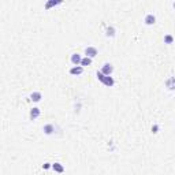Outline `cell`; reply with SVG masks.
Wrapping results in <instances>:
<instances>
[{
  "label": "cell",
  "mask_w": 175,
  "mask_h": 175,
  "mask_svg": "<svg viewBox=\"0 0 175 175\" xmlns=\"http://www.w3.org/2000/svg\"><path fill=\"white\" fill-rule=\"evenodd\" d=\"M96 75H97V79H99L100 82H103L106 86H114L115 81H114V78H112V77L104 75L101 71H97V74H96Z\"/></svg>",
  "instance_id": "cell-1"
},
{
  "label": "cell",
  "mask_w": 175,
  "mask_h": 175,
  "mask_svg": "<svg viewBox=\"0 0 175 175\" xmlns=\"http://www.w3.org/2000/svg\"><path fill=\"white\" fill-rule=\"evenodd\" d=\"M97 53H99V51H97V48H94V47H86V48H85V55H86L88 58H90V59H93Z\"/></svg>",
  "instance_id": "cell-2"
},
{
  "label": "cell",
  "mask_w": 175,
  "mask_h": 175,
  "mask_svg": "<svg viewBox=\"0 0 175 175\" xmlns=\"http://www.w3.org/2000/svg\"><path fill=\"white\" fill-rule=\"evenodd\" d=\"M101 73L107 77H111V74L114 73V67H112V64H109V63H106L104 66H103V69H101Z\"/></svg>",
  "instance_id": "cell-3"
},
{
  "label": "cell",
  "mask_w": 175,
  "mask_h": 175,
  "mask_svg": "<svg viewBox=\"0 0 175 175\" xmlns=\"http://www.w3.org/2000/svg\"><path fill=\"white\" fill-rule=\"evenodd\" d=\"M84 73V67L82 66H74L70 69V74L71 75H81Z\"/></svg>",
  "instance_id": "cell-4"
},
{
  "label": "cell",
  "mask_w": 175,
  "mask_h": 175,
  "mask_svg": "<svg viewBox=\"0 0 175 175\" xmlns=\"http://www.w3.org/2000/svg\"><path fill=\"white\" fill-rule=\"evenodd\" d=\"M144 22H145V25H148V26H152V25L156 23V16L153 15V14H148V15L145 16Z\"/></svg>",
  "instance_id": "cell-5"
},
{
  "label": "cell",
  "mask_w": 175,
  "mask_h": 175,
  "mask_svg": "<svg viewBox=\"0 0 175 175\" xmlns=\"http://www.w3.org/2000/svg\"><path fill=\"white\" fill-rule=\"evenodd\" d=\"M40 114H41V111H40V108L38 107H33L30 109V119L31 121H34V119H37L38 116H40Z\"/></svg>",
  "instance_id": "cell-6"
},
{
  "label": "cell",
  "mask_w": 175,
  "mask_h": 175,
  "mask_svg": "<svg viewBox=\"0 0 175 175\" xmlns=\"http://www.w3.org/2000/svg\"><path fill=\"white\" fill-rule=\"evenodd\" d=\"M71 63L74 64V66H78V64H81V60H82V58H81V55L79 53H73L71 55Z\"/></svg>",
  "instance_id": "cell-7"
},
{
  "label": "cell",
  "mask_w": 175,
  "mask_h": 175,
  "mask_svg": "<svg viewBox=\"0 0 175 175\" xmlns=\"http://www.w3.org/2000/svg\"><path fill=\"white\" fill-rule=\"evenodd\" d=\"M43 131L45 133L47 136H51V134H53V131H55V126L51 125V123H48V125H45V126L43 127Z\"/></svg>",
  "instance_id": "cell-8"
},
{
  "label": "cell",
  "mask_w": 175,
  "mask_h": 175,
  "mask_svg": "<svg viewBox=\"0 0 175 175\" xmlns=\"http://www.w3.org/2000/svg\"><path fill=\"white\" fill-rule=\"evenodd\" d=\"M166 86L170 90H175V77H170L166 81Z\"/></svg>",
  "instance_id": "cell-9"
},
{
  "label": "cell",
  "mask_w": 175,
  "mask_h": 175,
  "mask_svg": "<svg viewBox=\"0 0 175 175\" xmlns=\"http://www.w3.org/2000/svg\"><path fill=\"white\" fill-rule=\"evenodd\" d=\"M41 99H43V94H41L40 92H33V93L30 94V100L31 101H34V103H38Z\"/></svg>",
  "instance_id": "cell-10"
},
{
  "label": "cell",
  "mask_w": 175,
  "mask_h": 175,
  "mask_svg": "<svg viewBox=\"0 0 175 175\" xmlns=\"http://www.w3.org/2000/svg\"><path fill=\"white\" fill-rule=\"evenodd\" d=\"M52 168L56 171V172H59V174H62V172L64 171V167H63V164H60V163H53Z\"/></svg>",
  "instance_id": "cell-11"
},
{
  "label": "cell",
  "mask_w": 175,
  "mask_h": 175,
  "mask_svg": "<svg viewBox=\"0 0 175 175\" xmlns=\"http://www.w3.org/2000/svg\"><path fill=\"white\" fill-rule=\"evenodd\" d=\"M115 33H116V30H115V28H114V26H108V28H107L106 34L108 36V37H114V36H115Z\"/></svg>",
  "instance_id": "cell-12"
},
{
  "label": "cell",
  "mask_w": 175,
  "mask_h": 175,
  "mask_svg": "<svg viewBox=\"0 0 175 175\" xmlns=\"http://www.w3.org/2000/svg\"><path fill=\"white\" fill-rule=\"evenodd\" d=\"M90 64H92L90 58H88V56L82 58V60H81V66H82V67H85V66H90Z\"/></svg>",
  "instance_id": "cell-13"
},
{
  "label": "cell",
  "mask_w": 175,
  "mask_h": 175,
  "mask_svg": "<svg viewBox=\"0 0 175 175\" xmlns=\"http://www.w3.org/2000/svg\"><path fill=\"white\" fill-rule=\"evenodd\" d=\"M164 43H166V44H172V43H174V37H172L171 34L164 36Z\"/></svg>",
  "instance_id": "cell-14"
},
{
  "label": "cell",
  "mask_w": 175,
  "mask_h": 175,
  "mask_svg": "<svg viewBox=\"0 0 175 175\" xmlns=\"http://www.w3.org/2000/svg\"><path fill=\"white\" fill-rule=\"evenodd\" d=\"M60 1H49V3H47L45 4V8L48 10V8H51V7H53V6H56V4H59Z\"/></svg>",
  "instance_id": "cell-15"
},
{
  "label": "cell",
  "mask_w": 175,
  "mask_h": 175,
  "mask_svg": "<svg viewBox=\"0 0 175 175\" xmlns=\"http://www.w3.org/2000/svg\"><path fill=\"white\" fill-rule=\"evenodd\" d=\"M159 131V126L157 125H153L152 126V133H157Z\"/></svg>",
  "instance_id": "cell-16"
},
{
  "label": "cell",
  "mask_w": 175,
  "mask_h": 175,
  "mask_svg": "<svg viewBox=\"0 0 175 175\" xmlns=\"http://www.w3.org/2000/svg\"><path fill=\"white\" fill-rule=\"evenodd\" d=\"M51 167H52V166H51V163H45V164L43 166V168H44V170H48V168H51Z\"/></svg>",
  "instance_id": "cell-17"
},
{
  "label": "cell",
  "mask_w": 175,
  "mask_h": 175,
  "mask_svg": "<svg viewBox=\"0 0 175 175\" xmlns=\"http://www.w3.org/2000/svg\"><path fill=\"white\" fill-rule=\"evenodd\" d=\"M172 6H174V8H175V3H174V4H172Z\"/></svg>",
  "instance_id": "cell-18"
}]
</instances>
